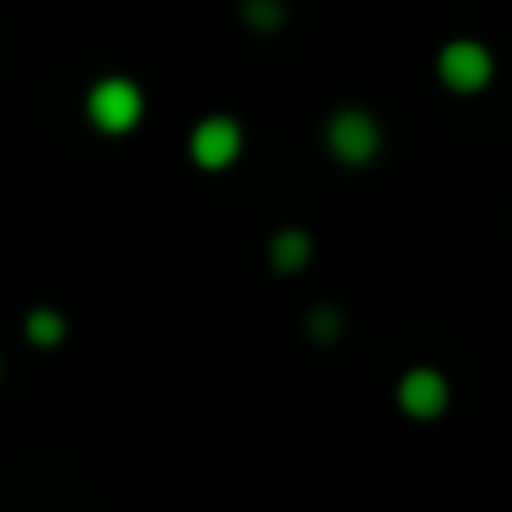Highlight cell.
Listing matches in <instances>:
<instances>
[{"label":"cell","instance_id":"6da1fadb","mask_svg":"<svg viewBox=\"0 0 512 512\" xmlns=\"http://www.w3.org/2000/svg\"><path fill=\"white\" fill-rule=\"evenodd\" d=\"M144 113H149V95L135 77L126 72H108V77L90 81L86 90V122L95 126L108 140H122V135L140 131Z\"/></svg>","mask_w":512,"mask_h":512},{"label":"cell","instance_id":"7a4b0ae2","mask_svg":"<svg viewBox=\"0 0 512 512\" xmlns=\"http://www.w3.org/2000/svg\"><path fill=\"white\" fill-rule=\"evenodd\" d=\"M432 72H436V81H441V90H450V95H459V99H472L495 86L499 59L481 36H450V41H441V50H436Z\"/></svg>","mask_w":512,"mask_h":512},{"label":"cell","instance_id":"3957f363","mask_svg":"<svg viewBox=\"0 0 512 512\" xmlns=\"http://www.w3.org/2000/svg\"><path fill=\"white\" fill-rule=\"evenodd\" d=\"M382 140H387V131H382L378 113L364 104H342L328 113L324 122V149L328 158L337 162V167H369V162H378L382 153Z\"/></svg>","mask_w":512,"mask_h":512},{"label":"cell","instance_id":"277c9868","mask_svg":"<svg viewBox=\"0 0 512 512\" xmlns=\"http://www.w3.org/2000/svg\"><path fill=\"white\" fill-rule=\"evenodd\" d=\"M243 149H248V131L234 113H207L189 126V140H185V153H189V167L203 171V176H221V171L239 167Z\"/></svg>","mask_w":512,"mask_h":512},{"label":"cell","instance_id":"5b68a950","mask_svg":"<svg viewBox=\"0 0 512 512\" xmlns=\"http://www.w3.org/2000/svg\"><path fill=\"white\" fill-rule=\"evenodd\" d=\"M454 387L436 364H409L396 378V409L409 423H436V418L450 414Z\"/></svg>","mask_w":512,"mask_h":512},{"label":"cell","instance_id":"8992f818","mask_svg":"<svg viewBox=\"0 0 512 512\" xmlns=\"http://www.w3.org/2000/svg\"><path fill=\"white\" fill-rule=\"evenodd\" d=\"M310 261H315V234L301 230V225H283V230H274L270 243H265V265H270L279 279L306 274Z\"/></svg>","mask_w":512,"mask_h":512},{"label":"cell","instance_id":"52a82bcc","mask_svg":"<svg viewBox=\"0 0 512 512\" xmlns=\"http://www.w3.org/2000/svg\"><path fill=\"white\" fill-rule=\"evenodd\" d=\"M23 337L32 346H41V351H54V346L68 342V319L54 306H32L23 315Z\"/></svg>","mask_w":512,"mask_h":512},{"label":"cell","instance_id":"ba28073f","mask_svg":"<svg viewBox=\"0 0 512 512\" xmlns=\"http://www.w3.org/2000/svg\"><path fill=\"white\" fill-rule=\"evenodd\" d=\"M239 18H243V27L270 36V32H279V27L288 23V0H243Z\"/></svg>","mask_w":512,"mask_h":512},{"label":"cell","instance_id":"9c48e42d","mask_svg":"<svg viewBox=\"0 0 512 512\" xmlns=\"http://www.w3.org/2000/svg\"><path fill=\"white\" fill-rule=\"evenodd\" d=\"M306 337L315 346H333V342H342V333H346V315L337 306H315V310H306Z\"/></svg>","mask_w":512,"mask_h":512},{"label":"cell","instance_id":"30bf717a","mask_svg":"<svg viewBox=\"0 0 512 512\" xmlns=\"http://www.w3.org/2000/svg\"><path fill=\"white\" fill-rule=\"evenodd\" d=\"M0 369H5V364H0Z\"/></svg>","mask_w":512,"mask_h":512}]
</instances>
